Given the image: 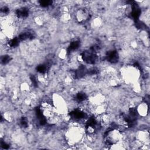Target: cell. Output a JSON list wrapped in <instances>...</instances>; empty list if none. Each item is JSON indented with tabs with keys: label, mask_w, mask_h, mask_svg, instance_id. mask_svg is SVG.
Returning <instances> with one entry per match:
<instances>
[{
	"label": "cell",
	"mask_w": 150,
	"mask_h": 150,
	"mask_svg": "<svg viewBox=\"0 0 150 150\" xmlns=\"http://www.w3.org/2000/svg\"><path fill=\"white\" fill-rule=\"evenodd\" d=\"M90 17V14L85 9H80L76 13V18L79 22H86Z\"/></svg>",
	"instance_id": "cell-1"
},
{
	"label": "cell",
	"mask_w": 150,
	"mask_h": 150,
	"mask_svg": "<svg viewBox=\"0 0 150 150\" xmlns=\"http://www.w3.org/2000/svg\"><path fill=\"white\" fill-rule=\"evenodd\" d=\"M147 110H148V107L146 104V103H143L141 104H140L139 106L138 107L137 109V112L140 115L145 116L147 113Z\"/></svg>",
	"instance_id": "cell-2"
}]
</instances>
